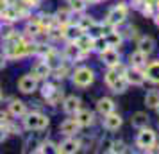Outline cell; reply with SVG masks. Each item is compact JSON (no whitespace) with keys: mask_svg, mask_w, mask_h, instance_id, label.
I'll return each mask as SVG.
<instances>
[{"mask_svg":"<svg viewBox=\"0 0 159 154\" xmlns=\"http://www.w3.org/2000/svg\"><path fill=\"white\" fill-rule=\"evenodd\" d=\"M0 16H2V20H6V22H16V20H20V11L16 7H13V6H7V7L2 9V13H0Z\"/></svg>","mask_w":159,"mask_h":154,"instance_id":"cell-26","label":"cell"},{"mask_svg":"<svg viewBox=\"0 0 159 154\" xmlns=\"http://www.w3.org/2000/svg\"><path fill=\"white\" fill-rule=\"evenodd\" d=\"M95 79H97V73H95V70L91 66L88 65H80L70 72V81L77 88H89L95 82Z\"/></svg>","mask_w":159,"mask_h":154,"instance_id":"cell-2","label":"cell"},{"mask_svg":"<svg viewBox=\"0 0 159 154\" xmlns=\"http://www.w3.org/2000/svg\"><path fill=\"white\" fill-rule=\"evenodd\" d=\"M61 108H63V113L65 115H75L82 108V100L77 95H66V97H63Z\"/></svg>","mask_w":159,"mask_h":154,"instance_id":"cell-10","label":"cell"},{"mask_svg":"<svg viewBox=\"0 0 159 154\" xmlns=\"http://www.w3.org/2000/svg\"><path fill=\"white\" fill-rule=\"evenodd\" d=\"M127 16H129V7L125 4H118V6L109 9L107 16H106V22L111 27H118V25H122V23L127 22Z\"/></svg>","mask_w":159,"mask_h":154,"instance_id":"cell-4","label":"cell"},{"mask_svg":"<svg viewBox=\"0 0 159 154\" xmlns=\"http://www.w3.org/2000/svg\"><path fill=\"white\" fill-rule=\"evenodd\" d=\"M152 18H154V23L159 27V9H156V13L152 15Z\"/></svg>","mask_w":159,"mask_h":154,"instance_id":"cell-39","label":"cell"},{"mask_svg":"<svg viewBox=\"0 0 159 154\" xmlns=\"http://www.w3.org/2000/svg\"><path fill=\"white\" fill-rule=\"evenodd\" d=\"M156 9H159V0H157V2H156Z\"/></svg>","mask_w":159,"mask_h":154,"instance_id":"cell-40","label":"cell"},{"mask_svg":"<svg viewBox=\"0 0 159 154\" xmlns=\"http://www.w3.org/2000/svg\"><path fill=\"white\" fill-rule=\"evenodd\" d=\"M104 36H106V41H107V45L111 49H118V47H122V43L125 41L123 36L120 34V30H111V32H106Z\"/></svg>","mask_w":159,"mask_h":154,"instance_id":"cell-23","label":"cell"},{"mask_svg":"<svg viewBox=\"0 0 159 154\" xmlns=\"http://www.w3.org/2000/svg\"><path fill=\"white\" fill-rule=\"evenodd\" d=\"M73 117L77 120V124L80 125V129H82V127H89V125H93V122H95V113L89 111V110H84V108H80Z\"/></svg>","mask_w":159,"mask_h":154,"instance_id":"cell-17","label":"cell"},{"mask_svg":"<svg viewBox=\"0 0 159 154\" xmlns=\"http://www.w3.org/2000/svg\"><path fill=\"white\" fill-rule=\"evenodd\" d=\"M143 73L147 77V81L159 84V61H148L147 66L143 68Z\"/></svg>","mask_w":159,"mask_h":154,"instance_id":"cell-19","label":"cell"},{"mask_svg":"<svg viewBox=\"0 0 159 154\" xmlns=\"http://www.w3.org/2000/svg\"><path fill=\"white\" fill-rule=\"evenodd\" d=\"M93 41H95V36H91L89 32H84L80 38H77L73 43H77V47H79L82 52H86V54H89V52L93 50Z\"/></svg>","mask_w":159,"mask_h":154,"instance_id":"cell-22","label":"cell"},{"mask_svg":"<svg viewBox=\"0 0 159 154\" xmlns=\"http://www.w3.org/2000/svg\"><path fill=\"white\" fill-rule=\"evenodd\" d=\"M57 88H59L57 84H54L52 81H48V79H47V81H45L43 84H41V95H43L45 99H48V97H50Z\"/></svg>","mask_w":159,"mask_h":154,"instance_id":"cell-31","label":"cell"},{"mask_svg":"<svg viewBox=\"0 0 159 154\" xmlns=\"http://www.w3.org/2000/svg\"><path fill=\"white\" fill-rule=\"evenodd\" d=\"M7 136H9L7 125H6V124H2V122H0V142H4V140H7Z\"/></svg>","mask_w":159,"mask_h":154,"instance_id":"cell-36","label":"cell"},{"mask_svg":"<svg viewBox=\"0 0 159 154\" xmlns=\"http://www.w3.org/2000/svg\"><path fill=\"white\" fill-rule=\"evenodd\" d=\"M68 7L72 9V13H77V15H80V13H84L88 7V2L86 0H68Z\"/></svg>","mask_w":159,"mask_h":154,"instance_id":"cell-28","label":"cell"},{"mask_svg":"<svg viewBox=\"0 0 159 154\" xmlns=\"http://www.w3.org/2000/svg\"><path fill=\"white\" fill-rule=\"evenodd\" d=\"M95 110H97V113L100 117H104V115H109V113L116 111V104L111 97H100L97 100V104H95Z\"/></svg>","mask_w":159,"mask_h":154,"instance_id":"cell-13","label":"cell"},{"mask_svg":"<svg viewBox=\"0 0 159 154\" xmlns=\"http://www.w3.org/2000/svg\"><path fill=\"white\" fill-rule=\"evenodd\" d=\"M156 40L152 36H141L139 40L136 41V49L139 52H143L145 56H152L156 52Z\"/></svg>","mask_w":159,"mask_h":154,"instance_id":"cell-15","label":"cell"},{"mask_svg":"<svg viewBox=\"0 0 159 154\" xmlns=\"http://www.w3.org/2000/svg\"><path fill=\"white\" fill-rule=\"evenodd\" d=\"M156 111H157V115H159V104H157V106H156Z\"/></svg>","mask_w":159,"mask_h":154,"instance_id":"cell-41","label":"cell"},{"mask_svg":"<svg viewBox=\"0 0 159 154\" xmlns=\"http://www.w3.org/2000/svg\"><path fill=\"white\" fill-rule=\"evenodd\" d=\"M123 77H125V81L129 82V86H143L145 81H147V77H145V73L141 68H134V66H125V70H123Z\"/></svg>","mask_w":159,"mask_h":154,"instance_id":"cell-6","label":"cell"},{"mask_svg":"<svg viewBox=\"0 0 159 154\" xmlns=\"http://www.w3.org/2000/svg\"><path fill=\"white\" fill-rule=\"evenodd\" d=\"M148 59V56H145L143 52H139L136 49V50L129 52V56H127V63H129V66H134V68H141L143 70L145 66H147V61Z\"/></svg>","mask_w":159,"mask_h":154,"instance_id":"cell-16","label":"cell"},{"mask_svg":"<svg viewBox=\"0 0 159 154\" xmlns=\"http://www.w3.org/2000/svg\"><path fill=\"white\" fill-rule=\"evenodd\" d=\"M122 124H123V118H122V115L116 113V111L102 117V127H104L106 131H111V133L118 131V129L122 127Z\"/></svg>","mask_w":159,"mask_h":154,"instance_id":"cell-11","label":"cell"},{"mask_svg":"<svg viewBox=\"0 0 159 154\" xmlns=\"http://www.w3.org/2000/svg\"><path fill=\"white\" fill-rule=\"evenodd\" d=\"M27 32H29L30 36H38V34H41V30H43V25L39 23V20H36V22L32 23V22H29L27 23Z\"/></svg>","mask_w":159,"mask_h":154,"instance_id":"cell-32","label":"cell"},{"mask_svg":"<svg viewBox=\"0 0 159 154\" xmlns=\"http://www.w3.org/2000/svg\"><path fill=\"white\" fill-rule=\"evenodd\" d=\"M63 58H65V61H68V63H77V61H80L82 58H86V52H82L77 47V43H73V41H70V43L65 47V50H63Z\"/></svg>","mask_w":159,"mask_h":154,"instance_id":"cell-12","label":"cell"},{"mask_svg":"<svg viewBox=\"0 0 159 154\" xmlns=\"http://www.w3.org/2000/svg\"><path fill=\"white\" fill-rule=\"evenodd\" d=\"M84 32H86V30L82 29L79 23L70 22L68 25H65V32H63V36H65L68 41H75V40H77V38H80Z\"/></svg>","mask_w":159,"mask_h":154,"instance_id":"cell-21","label":"cell"},{"mask_svg":"<svg viewBox=\"0 0 159 154\" xmlns=\"http://www.w3.org/2000/svg\"><path fill=\"white\" fill-rule=\"evenodd\" d=\"M82 147V142L77 140L75 136H66L61 143H57L56 147V152H63V154H75L80 151Z\"/></svg>","mask_w":159,"mask_h":154,"instance_id":"cell-8","label":"cell"},{"mask_svg":"<svg viewBox=\"0 0 159 154\" xmlns=\"http://www.w3.org/2000/svg\"><path fill=\"white\" fill-rule=\"evenodd\" d=\"M138 134H136V140H134V145L139 149V151H145V152H148L152 147L156 145V142H157V134L156 131L152 129V127H141V129H138Z\"/></svg>","mask_w":159,"mask_h":154,"instance_id":"cell-3","label":"cell"},{"mask_svg":"<svg viewBox=\"0 0 159 154\" xmlns=\"http://www.w3.org/2000/svg\"><path fill=\"white\" fill-rule=\"evenodd\" d=\"M159 104V90H148L145 95V106L148 110H156V106Z\"/></svg>","mask_w":159,"mask_h":154,"instance_id":"cell-27","label":"cell"},{"mask_svg":"<svg viewBox=\"0 0 159 154\" xmlns=\"http://www.w3.org/2000/svg\"><path fill=\"white\" fill-rule=\"evenodd\" d=\"M72 9L70 7H63V9H59L57 13L54 15V18H56V23H59V25H68V23L72 22Z\"/></svg>","mask_w":159,"mask_h":154,"instance_id":"cell-24","label":"cell"},{"mask_svg":"<svg viewBox=\"0 0 159 154\" xmlns=\"http://www.w3.org/2000/svg\"><path fill=\"white\" fill-rule=\"evenodd\" d=\"M22 4H25L27 7H36V6H38V0H22Z\"/></svg>","mask_w":159,"mask_h":154,"instance_id":"cell-37","label":"cell"},{"mask_svg":"<svg viewBox=\"0 0 159 154\" xmlns=\"http://www.w3.org/2000/svg\"><path fill=\"white\" fill-rule=\"evenodd\" d=\"M141 6H143V7H141V13H143L145 16H150V18H152V15L156 13V7H154L152 4H147V2H143Z\"/></svg>","mask_w":159,"mask_h":154,"instance_id":"cell-34","label":"cell"},{"mask_svg":"<svg viewBox=\"0 0 159 154\" xmlns=\"http://www.w3.org/2000/svg\"><path fill=\"white\" fill-rule=\"evenodd\" d=\"M6 63H7L6 54H4V52H0V68H4V66H6Z\"/></svg>","mask_w":159,"mask_h":154,"instance_id":"cell-38","label":"cell"},{"mask_svg":"<svg viewBox=\"0 0 159 154\" xmlns=\"http://www.w3.org/2000/svg\"><path fill=\"white\" fill-rule=\"evenodd\" d=\"M127 88H129V82L125 81V77H123V75H120V77H118L111 86H109V90H111L115 95H123V93L127 91Z\"/></svg>","mask_w":159,"mask_h":154,"instance_id":"cell-25","label":"cell"},{"mask_svg":"<svg viewBox=\"0 0 159 154\" xmlns=\"http://www.w3.org/2000/svg\"><path fill=\"white\" fill-rule=\"evenodd\" d=\"M106 49H109L107 41H106V36H104V34H98V36H95V41H93V50L97 52V54H100V52H104Z\"/></svg>","mask_w":159,"mask_h":154,"instance_id":"cell-30","label":"cell"},{"mask_svg":"<svg viewBox=\"0 0 159 154\" xmlns=\"http://www.w3.org/2000/svg\"><path fill=\"white\" fill-rule=\"evenodd\" d=\"M7 111L13 118H22L25 113H27V104L23 100H18V99H13L11 102L7 104Z\"/></svg>","mask_w":159,"mask_h":154,"instance_id":"cell-18","label":"cell"},{"mask_svg":"<svg viewBox=\"0 0 159 154\" xmlns=\"http://www.w3.org/2000/svg\"><path fill=\"white\" fill-rule=\"evenodd\" d=\"M30 73L36 77L38 81H47V79H50V75H52V68L48 66V63L41 58V59H38L36 63L32 65Z\"/></svg>","mask_w":159,"mask_h":154,"instance_id":"cell-9","label":"cell"},{"mask_svg":"<svg viewBox=\"0 0 159 154\" xmlns=\"http://www.w3.org/2000/svg\"><path fill=\"white\" fill-rule=\"evenodd\" d=\"M111 145H113V140H111V138H104L100 142V151L109 152V151H111Z\"/></svg>","mask_w":159,"mask_h":154,"instance_id":"cell-35","label":"cell"},{"mask_svg":"<svg viewBox=\"0 0 159 154\" xmlns=\"http://www.w3.org/2000/svg\"><path fill=\"white\" fill-rule=\"evenodd\" d=\"M16 88L23 95H32L39 88V81L32 73H23L22 77H18V81H16Z\"/></svg>","mask_w":159,"mask_h":154,"instance_id":"cell-5","label":"cell"},{"mask_svg":"<svg viewBox=\"0 0 159 154\" xmlns=\"http://www.w3.org/2000/svg\"><path fill=\"white\" fill-rule=\"evenodd\" d=\"M2 99H4V95H2V91H0V102H2Z\"/></svg>","mask_w":159,"mask_h":154,"instance_id":"cell-42","label":"cell"},{"mask_svg":"<svg viewBox=\"0 0 159 154\" xmlns=\"http://www.w3.org/2000/svg\"><path fill=\"white\" fill-rule=\"evenodd\" d=\"M98 59H100L102 65H106L107 68H115L122 63V54L118 52V49H106L104 52L98 54Z\"/></svg>","mask_w":159,"mask_h":154,"instance_id":"cell-7","label":"cell"},{"mask_svg":"<svg viewBox=\"0 0 159 154\" xmlns=\"http://www.w3.org/2000/svg\"><path fill=\"white\" fill-rule=\"evenodd\" d=\"M63 97H65V95H63V90L57 88L50 97H48V99H45V100H47V104H48L50 108H56V106H59V104L63 102Z\"/></svg>","mask_w":159,"mask_h":154,"instance_id":"cell-29","label":"cell"},{"mask_svg":"<svg viewBox=\"0 0 159 154\" xmlns=\"http://www.w3.org/2000/svg\"><path fill=\"white\" fill-rule=\"evenodd\" d=\"M109 152H113V154L127 152V145L123 143L122 140H113V145H111V151H109Z\"/></svg>","mask_w":159,"mask_h":154,"instance_id":"cell-33","label":"cell"},{"mask_svg":"<svg viewBox=\"0 0 159 154\" xmlns=\"http://www.w3.org/2000/svg\"><path fill=\"white\" fill-rule=\"evenodd\" d=\"M80 131V125L77 124L75 118H65L61 124H59V133L63 136H75Z\"/></svg>","mask_w":159,"mask_h":154,"instance_id":"cell-14","label":"cell"},{"mask_svg":"<svg viewBox=\"0 0 159 154\" xmlns=\"http://www.w3.org/2000/svg\"><path fill=\"white\" fill-rule=\"evenodd\" d=\"M148 124H150V117H148V113H145V111H134V113L130 115V125H132L134 129L147 127Z\"/></svg>","mask_w":159,"mask_h":154,"instance_id":"cell-20","label":"cell"},{"mask_svg":"<svg viewBox=\"0 0 159 154\" xmlns=\"http://www.w3.org/2000/svg\"><path fill=\"white\" fill-rule=\"evenodd\" d=\"M22 125L25 131H45L50 125V117L41 111H27L22 117Z\"/></svg>","mask_w":159,"mask_h":154,"instance_id":"cell-1","label":"cell"}]
</instances>
